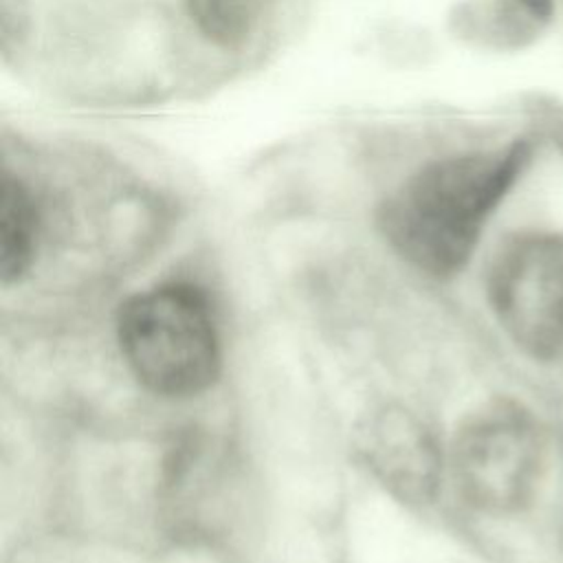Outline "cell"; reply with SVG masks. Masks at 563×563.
I'll list each match as a JSON object with an SVG mask.
<instances>
[{
  "mask_svg": "<svg viewBox=\"0 0 563 563\" xmlns=\"http://www.w3.org/2000/svg\"><path fill=\"white\" fill-rule=\"evenodd\" d=\"M530 154V143L517 139L504 147L449 154L420 165L380 202V233L411 266L435 277L457 273Z\"/></svg>",
  "mask_w": 563,
  "mask_h": 563,
  "instance_id": "obj_1",
  "label": "cell"
},
{
  "mask_svg": "<svg viewBox=\"0 0 563 563\" xmlns=\"http://www.w3.org/2000/svg\"><path fill=\"white\" fill-rule=\"evenodd\" d=\"M117 332L130 369L154 394L194 396L220 372L213 312L189 284H165L130 297L121 306Z\"/></svg>",
  "mask_w": 563,
  "mask_h": 563,
  "instance_id": "obj_2",
  "label": "cell"
},
{
  "mask_svg": "<svg viewBox=\"0 0 563 563\" xmlns=\"http://www.w3.org/2000/svg\"><path fill=\"white\" fill-rule=\"evenodd\" d=\"M451 464L460 493L473 506L510 512L534 495L543 471V438L526 409L495 400L464 420Z\"/></svg>",
  "mask_w": 563,
  "mask_h": 563,
  "instance_id": "obj_3",
  "label": "cell"
},
{
  "mask_svg": "<svg viewBox=\"0 0 563 563\" xmlns=\"http://www.w3.org/2000/svg\"><path fill=\"white\" fill-rule=\"evenodd\" d=\"M490 306L510 339L537 358L563 347V238L508 240L488 271Z\"/></svg>",
  "mask_w": 563,
  "mask_h": 563,
  "instance_id": "obj_4",
  "label": "cell"
},
{
  "mask_svg": "<svg viewBox=\"0 0 563 563\" xmlns=\"http://www.w3.org/2000/svg\"><path fill=\"white\" fill-rule=\"evenodd\" d=\"M361 453L374 475L405 499H424L438 477L431 431L405 409L378 411L361 431Z\"/></svg>",
  "mask_w": 563,
  "mask_h": 563,
  "instance_id": "obj_5",
  "label": "cell"
},
{
  "mask_svg": "<svg viewBox=\"0 0 563 563\" xmlns=\"http://www.w3.org/2000/svg\"><path fill=\"white\" fill-rule=\"evenodd\" d=\"M40 235V207L33 189L20 174L0 178V277L20 279L33 264Z\"/></svg>",
  "mask_w": 563,
  "mask_h": 563,
  "instance_id": "obj_6",
  "label": "cell"
},
{
  "mask_svg": "<svg viewBox=\"0 0 563 563\" xmlns=\"http://www.w3.org/2000/svg\"><path fill=\"white\" fill-rule=\"evenodd\" d=\"M196 33L220 51L242 48L257 31L266 0H180Z\"/></svg>",
  "mask_w": 563,
  "mask_h": 563,
  "instance_id": "obj_7",
  "label": "cell"
},
{
  "mask_svg": "<svg viewBox=\"0 0 563 563\" xmlns=\"http://www.w3.org/2000/svg\"><path fill=\"white\" fill-rule=\"evenodd\" d=\"M554 0H499V20L512 35L539 31L552 18Z\"/></svg>",
  "mask_w": 563,
  "mask_h": 563,
  "instance_id": "obj_8",
  "label": "cell"
}]
</instances>
